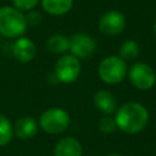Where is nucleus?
<instances>
[{
	"instance_id": "obj_8",
	"label": "nucleus",
	"mask_w": 156,
	"mask_h": 156,
	"mask_svg": "<svg viewBox=\"0 0 156 156\" xmlns=\"http://www.w3.org/2000/svg\"><path fill=\"white\" fill-rule=\"evenodd\" d=\"M95 48V40L85 33H77L69 39V50L76 57L87 58L94 54Z\"/></svg>"
},
{
	"instance_id": "obj_1",
	"label": "nucleus",
	"mask_w": 156,
	"mask_h": 156,
	"mask_svg": "<svg viewBox=\"0 0 156 156\" xmlns=\"http://www.w3.org/2000/svg\"><path fill=\"white\" fill-rule=\"evenodd\" d=\"M115 122L121 130L134 134L146 127L149 122V112L139 102H127L118 108Z\"/></svg>"
},
{
	"instance_id": "obj_13",
	"label": "nucleus",
	"mask_w": 156,
	"mask_h": 156,
	"mask_svg": "<svg viewBox=\"0 0 156 156\" xmlns=\"http://www.w3.org/2000/svg\"><path fill=\"white\" fill-rule=\"evenodd\" d=\"M43 9L54 16H61L67 13L72 5H73V0H40Z\"/></svg>"
},
{
	"instance_id": "obj_16",
	"label": "nucleus",
	"mask_w": 156,
	"mask_h": 156,
	"mask_svg": "<svg viewBox=\"0 0 156 156\" xmlns=\"http://www.w3.org/2000/svg\"><path fill=\"white\" fill-rule=\"evenodd\" d=\"M13 135V127L11 122L4 116L0 115V146L6 145Z\"/></svg>"
},
{
	"instance_id": "obj_15",
	"label": "nucleus",
	"mask_w": 156,
	"mask_h": 156,
	"mask_svg": "<svg viewBox=\"0 0 156 156\" xmlns=\"http://www.w3.org/2000/svg\"><path fill=\"white\" fill-rule=\"evenodd\" d=\"M139 55V45L134 40H126L119 48V57L122 60H134Z\"/></svg>"
},
{
	"instance_id": "obj_12",
	"label": "nucleus",
	"mask_w": 156,
	"mask_h": 156,
	"mask_svg": "<svg viewBox=\"0 0 156 156\" xmlns=\"http://www.w3.org/2000/svg\"><path fill=\"white\" fill-rule=\"evenodd\" d=\"M38 127H37V122L34 118L32 117H21L13 128V132L16 134V136H18L20 139H30L37 134Z\"/></svg>"
},
{
	"instance_id": "obj_3",
	"label": "nucleus",
	"mask_w": 156,
	"mask_h": 156,
	"mask_svg": "<svg viewBox=\"0 0 156 156\" xmlns=\"http://www.w3.org/2000/svg\"><path fill=\"white\" fill-rule=\"evenodd\" d=\"M99 77L107 84H116L123 80L127 73V65L124 60L118 56H108L104 58L98 68Z\"/></svg>"
},
{
	"instance_id": "obj_10",
	"label": "nucleus",
	"mask_w": 156,
	"mask_h": 156,
	"mask_svg": "<svg viewBox=\"0 0 156 156\" xmlns=\"http://www.w3.org/2000/svg\"><path fill=\"white\" fill-rule=\"evenodd\" d=\"M83 149L80 143L71 136L61 139L54 150V156H82Z\"/></svg>"
},
{
	"instance_id": "obj_19",
	"label": "nucleus",
	"mask_w": 156,
	"mask_h": 156,
	"mask_svg": "<svg viewBox=\"0 0 156 156\" xmlns=\"http://www.w3.org/2000/svg\"><path fill=\"white\" fill-rule=\"evenodd\" d=\"M27 23H30V24H38L40 22V13L39 12H30L27 17Z\"/></svg>"
},
{
	"instance_id": "obj_6",
	"label": "nucleus",
	"mask_w": 156,
	"mask_h": 156,
	"mask_svg": "<svg viewBox=\"0 0 156 156\" xmlns=\"http://www.w3.org/2000/svg\"><path fill=\"white\" fill-rule=\"evenodd\" d=\"M129 80L132 82V84L141 90H147L150 89L155 82H156V74L154 72V69L143 62H138L134 63L132 66V68L129 69Z\"/></svg>"
},
{
	"instance_id": "obj_14",
	"label": "nucleus",
	"mask_w": 156,
	"mask_h": 156,
	"mask_svg": "<svg viewBox=\"0 0 156 156\" xmlns=\"http://www.w3.org/2000/svg\"><path fill=\"white\" fill-rule=\"evenodd\" d=\"M46 48L50 52L62 54L69 50V39L62 34H54L48 39Z\"/></svg>"
},
{
	"instance_id": "obj_21",
	"label": "nucleus",
	"mask_w": 156,
	"mask_h": 156,
	"mask_svg": "<svg viewBox=\"0 0 156 156\" xmlns=\"http://www.w3.org/2000/svg\"><path fill=\"white\" fill-rule=\"evenodd\" d=\"M154 33H155V35H156V21H155V24H154Z\"/></svg>"
},
{
	"instance_id": "obj_9",
	"label": "nucleus",
	"mask_w": 156,
	"mask_h": 156,
	"mask_svg": "<svg viewBox=\"0 0 156 156\" xmlns=\"http://www.w3.org/2000/svg\"><path fill=\"white\" fill-rule=\"evenodd\" d=\"M12 51H13L15 58L18 60L20 62H29L34 58L37 48L29 38L21 37L15 41Z\"/></svg>"
},
{
	"instance_id": "obj_18",
	"label": "nucleus",
	"mask_w": 156,
	"mask_h": 156,
	"mask_svg": "<svg viewBox=\"0 0 156 156\" xmlns=\"http://www.w3.org/2000/svg\"><path fill=\"white\" fill-rule=\"evenodd\" d=\"M40 0H12L13 7L18 11H29L34 9Z\"/></svg>"
},
{
	"instance_id": "obj_11",
	"label": "nucleus",
	"mask_w": 156,
	"mask_h": 156,
	"mask_svg": "<svg viewBox=\"0 0 156 156\" xmlns=\"http://www.w3.org/2000/svg\"><path fill=\"white\" fill-rule=\"evenodd\" d=\"M94 105L100 112L105 115H111L117 107L115 96L107 90L96 91V94L94 95Z\"/></svg>"
},
{
	"instance_id": "obj_2",
	"label": "nucleus",
	"mask_w": 156,
	"mask_h": 156,
	"mask_svg": "<svg viewBox=\"0 0 156 156\" xmlns=\"http://www.w3.org/2000/svg\"><path fill=\"white\" fill-rule=\"evenodd\" d=\"M27 20L21 11L11 6L0 9V34L6 38H16L27 30Z\"/></svg>"
},
{
	"instance_id": "obj_7",
	"label": "nucleus",
	"mask_w": 156,
	"mask_h": 156,
	"mask_svg": "<svg viewBox=\"0 0 156 156\" xmlns=\"http://www.w3.org/2000/svg\"><path fill=\"white\" fill-rule=\"evenodd\" d=\"M126 27V18L119 11H107L100 17L99 30L106 35H117Z\"/></svg>"
},
{
	"instance_id": "obj_5",
	"label": "nucleus",
	"mask_w": 156,
	"mask_h": 156,
	"mask_svg": "<svg viewBox=\"0 0 156 156\" xmlns=\"http://www.w3.org/2000/svg\"><path fill=\"white\" fill-rule=\"evenodd\" d=\"M80 73L79 60L73 55H63L55 65V76L62 83L74 82Z\"/></svg>"
},
{
	"instance_id": "obj_17",
	"label": "nucleus",
	"mask_w": 156,
	"mask_h": 156,
	"mask_svg": "<svg viewBox=\"0 0 156 156\" xmlns=\"http://www.w3.org/2000/svg\"><path fill=\"white\" fill-rule=\"evenodd\" d=\"M116 128H117V126H116V122L112 117H104L99 122V129L102 133L110 134V133L115 132Z\"/></svg>"
},
{
	"instance_id": "obj_4",
	"label": "nucleus",
	"mask_w": 156,
	"mask_h": 156,
	"mask_svg": "<svg viewBox=\"0 0 156 156\" xmlns=\"http://www.w3.org/2000/svg\"><path fill=\"white\" fill-rule=\"evenodd\" d=\"M40 127L50 134H58L67 129L71 123L69 115L58 107H52L44 111L39 119Z\"/></svg>"
},
{
	"instance_id": "obj_20",
	"label": "nucleus",
	"mask_w": 156,
	"mask_h": 156,
	"mask_svg": "<svg viewBox=\"0 0 156 156\" xmlns=\"http://www.w3.org/2000/svg\"><path fill=\"white\" fill-rule=\"evenodd\" d=\"M107 156H121V155H118V154H108Z\"/></svg>"
}]
</instances>
